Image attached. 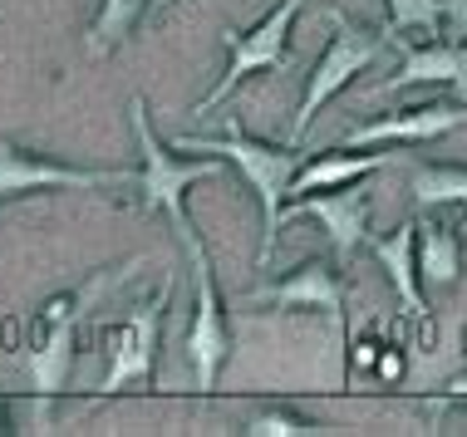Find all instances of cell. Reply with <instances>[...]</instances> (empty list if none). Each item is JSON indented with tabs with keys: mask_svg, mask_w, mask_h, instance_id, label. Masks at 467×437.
Wrapping results in <instances>:
<instances>
[{
	"mask_svg": "<svg viewBox=\"0 0 467 437\" xmlns=\"http://www.w3.org/2000/svg\"><path fill=\"white\" fill-rule=\"evenodd\" d=\"M178 153H217L222 162H232L236 172L246 178V187L256 192L261 202V246H256V270L271 266L275 256V236L285 227V197H290V182H296V172L306 168V153H300L296 143L290 147H275V143H256L242 133V118L226 114V133L222 138H197V133H178Z\"/></svg>",
	"mask_w": 467,
	"mask_h": 437,
	"instance_id": "6da1fadb",
	"label": "cell"
},
{
	"mask_svg": "<svg viewBox=\"0 0 467 437\" xmlns=\"http://www.w3.org/2000/svg\"><path fill=\"white\" fill-rule=\"evenodd\" d=\"M104 290V280H89L84 290L55 295L35 315L30 344H25V373H30V408H35V432H55V403L65 398L69 369H74V330L84 320V305Z\"/></svg>",
	"mask_w": 467,
	"mask_h": 437,
	"instance_id": "7a4b0ae2",
	"label": "cell"
},
{
	"mask_svg": "<svg viewBox=\"0 0 467 437\" xmlns=\"http://www.w3.org/2000/svg\"><path fill=\"white\" fill-rule=\"evenodd\" d=\"M178 231L187 260H192V324H187V364H192V383H197V398H212L217 389V373L226 369L232 359V324H226V305L217 295V276H212V260H207V246L197 236V221L192 217H178L172 221Z\"/></svg>",
	"mask_w": 467,
	"mask_h": 437,
	"instance_id": "3957f363",
	"label": "cell"
},
{
	"mask_svg": "<svg viewBox=\"0 0 467 437\" xmlns=\"http://www.w3.org/2000/svg\"><path fill=\"white\" fill-rule=\"evenodd\" d=\"M306 10V0H281L275 10H266L251 30H236V25H226L222 30V45H226V69L222 79L212 84L207 94L192 104V114H212V108H222L226 98H232L251 74H266V69H290V30H296V15Z\"/></svg>",
	"mask_w": 467,
	"mask_h": 437,
	"instance_id": "277c9868",
	"label": "cell"
},
{
	"mask_svg": "<svg viewBox=\"0 0 467 437\" xmlns=\"http://www.w3.org/2000/svg\"><path fill=\"white\" fill-rule=\"evenodd\" d=\"M325 20H330V45H325V55L315 59V74H310V84H306V98H300V108H296V118H290V143H300L310 133V123L315 114H320L330 98L345 89L355 74H364L374 65L384 49H394V40H389V30H369V25H359V20H349L345 10H325Z\"/></svg>",
	"mask_w": 467,
	"mask_h": 437,
	"instance_id": "5b68a950",
	"label": "cell"
},
{
	"mask_svg": "<svg viewBox=\"0 0 467 437\" xmlns=\"http://www.w3.org/2000/svg\"><path fill=\"white\" fill-rule=\"evenodd\" d=\"M168 300H172V276L158 285L153 300L123 310L113 324L99 330V334H104V354H109L99 398L123 393L129 383H153V373H158V344H162V320H168Z\"/></svg>",
	"mask_w": 467,
	"mask_h": 437,
	"instance_id": "8992f818",
	"label": "cell"
},
{
	"mask_svg": "<svg viewBox=\"0 0 467 437\" xmlns=\"http://www.w3.org/2000/svg\"><path fill=\"white\" fill-rule=\"evenodd\" d=\"M129 118H133V133H138V153H143V168H138V211H168L172 221L187 217L182 207V192L192 182H207L222 172V158H197V162H182L172 158L168 147L158 143L153 123H148V104L143 98H129Z\"/></svg>",
	"mask_w": 467,
	"mask_h": 437,
	"instance_id": "52a82bcc",
	"label": "cell"
},
{
	"mask_svg": "<svg viewBox=\"0 0 467 437\" xmlns=\"http://www.w3.org/2000/svg\"><path fill=\"white\" fill-rule=\"evenodd\" d=\"M133 187L138 172L133 168H65V162H49L30 147L0 138V202L25 192H55V187H74V192H89V187Z\"/></svg>",
	"mask_w": 467,
	"mask_h": 437,
	"instance_id": "ba28073f",
	"label": "cell"
},
{
	"mask_svg": "<svg viewBox=\"0 0 467 437\" xmlns=\"http://www.w3.org/2000/svg\"><path fill=\"white\" fill-rule=\"evenodd\" d=\"M310 217L315 227L330 236V256L349 260L359 246H369V192L359 182L330 187V192H306V197H285V221Z\"/></svg>",
	"mask_w": 467,
	"mask_h": 437,
	"instance_id": "9c48e42d",
	"label": "cell"
},
{
	"mask_svg": "<svg viewBox=\"0 0 467 437\" xmlns=\"http://www.w3.org/2000/svg\"><path fill=\"white\" fill-rule=\"evenodd\" d=\"M467 123V104L458 98H433V104H413L399 114H384L364 128L345 133V147H413V143H433L443 133Z\"/></svg>",
	"mask_w": 467,
	"mask_h": 437,
	"instance_id": "30bf717a",
	"label": "cell"
},
{
	"mask_svg": "<svg viewBox=\"0 0 467 437\" xmlns=\"http://www.w3.org/2000/svg\"><path fill=\"white\" fill-rule=\"evenodd\" d=\"M399 49V69L394 79H384L374 89V98L403 94V89H428V84H448V89H467V40H428V45H409L394 40Z\"/></svg>",
	"mask_w": 467,
	"mask_h": 437,
	"instance_id": "8fae6325",
	"label": "cell"
},
{
	"mask_svg": "<svg viewBox=\"0 0 467 437\" xmlns=\"http://www.w3.org/2000/svg\"><path fill=\"white\" fill-rule=\"evenodd\" d=\"M256 305H275V310H320V315L339 320L345 315V285H339L335 256H310L275 285H256L251 290Z\"/></svg>",
	"mask_w": 467,
	"mask_h": 437,
	"instance_id": "7c38bea8",
	"label": "cell"
},
{
	"mask_svg": "<svg viewBox=\"0 0 467 437\" xmlns=\"http://www.w3.org/2000/svg\"><path fill=\"white\" fill-rule=\"evenodd\" d=\"M369 251L389 270V280H394V290L403 300V315L423 320L428 300H423V276H419V221L409 217L394 227V236H369Z\"/></svg>",
	"mask_w": 467,
	"mask_h": 437,
	"instance_id": "4fadbf2b",
	"label": "cell"
},
{
	"mask_svg": "<svg viewBox=\"0 0 467 437\" xmlns=\"http://www.w3.org/2000/svg\"><path fill=\"white\" fill-rule=\"evenodd\" d=\"M399 153H359V147H345V153H325L306 162L290 182V197H306V192H330V187H349V182H364L369 172L389 168Z\"/></svg>",
	"mask_w": 467,
	"mask_h": 437,
	"instance_id": "5bb4252c",
	"label": "cell"
},
{
	"mask_svg": "<svg viewBox=\"0 0 467 437\" xmlns=\"http://www.w3.org/2000/svg\"><path fill=\"white\" fill-rule=\"evenodd\" d=\"M419 276L428 285H438V290L458 285V276H462V236H458V227H448V221H438V217L419 221Z\"/></svg>",
	"mask_w": 467,
	"mask_h": 437,
	"instance_id": "9a60e30c",
	"label": "cell"
},
{
	"mask_svg": "<svg viewBox=\"0 0 467 437\" xmlns=\"http://www.w3.org/2000/svg\"><path fill=\"white\" fill-rule=\"evenodd\" d=\"M153 15V0H99V15L84 30V49L89 59H109L113 49H123V40L138 30V20Z\"/></svg>",
	"mask_w": 467,
	"mask_h": 437,
	"instance_id": "2e32d148",
	"label": "cell"
},
{
	"mask_svg": "<svg viewBox=\"0 0 467 437\" xmlns=\"http://www.w3.org/2000/svg\"><path fill=\"white\" fill-rule=\"evenodd\" d=\"M409 192L423 211L438 207H467V168H448V162H413L409 168Z\"/></svg>",
	"mask_w": 467,
	"mask_h": 437,
	"instance_id": "e0dca14e",
	"label": "cell"
},
{
	"mask_svg": "<svg viewBox=\"0 0 467 437\" xmlns=\"http://www.w3.org/2000/svg\"><path fill=\"white\" fill-rule=\"evenodd\" d=\"M389 40H403V30L443 35V0H389Z\"/></svg>",
	"mask_w": 467,
	"mask_h": 437,
	"instance_id": "ac0fdd59",
	"label": "cell"
},
{
	"mask_svg": "<svg viewBox=\"0 0 467 437\" xmlns=\"http://www.w3.org/2000/svg\"><path fill=\"white\" fill-rule=\"evenodd\" d=\"M242 432H246V437H300V432H320V428H315L310 418L290 413V408H266V413L246 418Z\"/></svg>",
	"mask_w": 467,
	"mask_h": 437,
	"instance_id": "d6986e66",
	"label": "cell"
},
{
	"mask_svg": "<svg viewBox=\"0 0 467 437\" xmlns=\"http://www.w3.org/2000/svg\"><path fill=\"white\" fill-rule=\"evenodd\" d=\"M443 35L467 40V0H443Z\"/></svg>",
	"mask_w": 467,
	"mask_h": 437,
	"instance_id": "ffe728a7",
	"label": "cell"
},
{
	"mask_svg": "<svg viewBox=\"0 0 467 437\" xmlns=\"http://www.w3.org/2000/svg\"><path fill=\"white\" fill-rule=\"evenodd\" d=\"M374 369H379V379H399V373H403L399 354H384V359H374Z\"/></svg>",
	"mask_w": 467,
	"mask_h": 437,
	"instance_id": "44dd1931",
	"label": "cell"
},
{
	"mask_svg": "<svg viewBox=\"0 0 467 437\" xmlns=\"http://www.w3.org/2000/svg\"><path fill=\"white\" fill-rule=\"evenodd\" d=\"M5 432H16V428H10V393H0V437Z\"/></svg>",
	"mask_w": 467,
	"mask_h": 437,
	"instance_id": "7402d4cb",
	"label": "cell"
},
{
	"mask_svg": "<svg viewBox=\"0 0 467 437\" xmlns=\"http://www.w3.org/2000/svg\"><path fill=\"white\" fill-rule=\"evenodd\" d=\"M355 364H359V369L374 364V344H355Z\"/></svg>",
	"mask_w": 467,
	"mask_h": 437,
	"instance_id": "603a6c76",
	"label": "cell"
},
{
	"mask_svg": "<svg viewBox=\"0 0 467 437\" xmlns=\"http://www.w3.org/2000/svg\"><path fill=\"white\" fill-rule=\"evenodd\" d=\"M172 5V0H153V10H168Z\"/></svg>",
	"mask_w": 467,
	"mask_h": 437,
	"instance_id": "cb8c5ba5",
	"label": "cell"
},
{
	"mask_svg": "<svg viewBox=\"0 0 467 437\" xmlns=\"http://www.w3.org/2000/svg\"><path fill=\"white\" fill-rule=\"evenodd\" d=\"M458 231H462V236H467V211H462V221H458Z\"/></svg>",
	"mask_w": 467,
	"mask_h": 437,
	"instance_id": "d4e9b609",
	"label": "cell"
},
{
	"mask_svg": "<svg viewBox=\"0 0 467 437\" xmlns=\"http://www.w3.org/2000/svg\"><path fill=\"white\" fill-rule=\"evenodd\" d=\"M0 221H5V211H0Z\"/></svg>",
	"mask_w": 467,
	"mask_h": 437,
	"instance_id": "484cf974",
	"label": "cell"
}]
</instances>
